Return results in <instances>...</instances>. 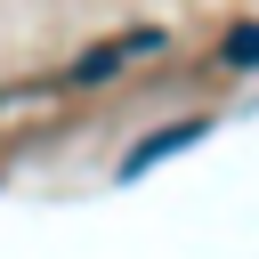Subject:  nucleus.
<instances>
[{
	"label": "nucleus",
	"mask_w": 259,
	"mask_h": 259,
	"mask_svg": "<svg viewBox=\"0 0 259 259\" xmlns=\"http://www.w3.org/2000/svg\"><path fill=\"white\" fill-rule=\"evenodd\" d=\"M202 138H210V121H202V113H186V121H170V130H146V138L121 154V170H113V178L130 186V178H146L154 162H170V154H186V146H202Z\"/></svg>",
	"instance_id": "f257e3e1"
},
{
	"label": "nucleus",
	"mask_w": 259,
	"mask_h": 259,
	"mask_svg": "<svg viewBox=\"0 0 259 259\" xmlns=\"http://www.w3.org/2000/svg\"><path fill=\"white\" fill-rule=\"evenodd\" d=\"M219 65H235V73H259V24H235V32L219 40Z\"/></svg>",
	"instance_id": "f03ea898"
},
{
	"label": "nucleus",
	"mask_w": 259,
	"mask_h": 259,
	"mask_svg": "<svg viewBox=\"0 0 259 259\" xmlns=\"http://www.w3.org/2000/svg\"><path fill=\"white\" fill-rule=\"evenodd\" d=\"M113 65H130V32H121L113 49H89V57H73V81H105Z\"/></svg>",
	"instance_id": "7ed1b4c3"
}]
</instances>
